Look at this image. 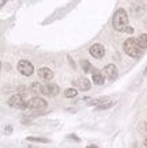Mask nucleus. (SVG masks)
Segmentation results:
<instances>
[{
    "label": "nucleus",
    "mask_w": 147,
    "mask_h": 148,
    "mask_svg": "<svg viewBox=\"0 0 147 148\" xmlns=\"http://www.w3.org/2000/svg\"><path fill=\"white\" fill-rule=\"evenodd\" d=\"M113 27L116 29L117 32H125L128 27V15L125 12V10L119 8L113 15Z\"/></svg>",
    "instance_id": "obj_1"
},
{
    "label": "nucleus",
    "mask_w": 147,
    "mask_h": 148,
    "mask_svg": "<svg viewBox=\"0 0 147 148\" xmlns=\"http://www.w3.org/2000/svg\"><path fill=\"white\" fill-rule=\"evenodd\" d=\"M123 48H124V52L128 56L134 58H138L140 57L143 54V48L138 44V41L135 40V38H128L127 41H124V44H123Z\"/></svg>",
    "instance_id": "obj_2"
},
{
    "label": "nucleus",
    "mask_w": 147,
    "mask_h": 148,
    "mask_svg": "<svg viewBox=\"0 0 147 148\" xmlns=\"http://www.w3.org/2000/svg\"><path fill=\"white\" fill-rule=\"evenodd\" d=\"M8 106L14 109H26L27 108V101L25 99L22 94H15L8 99Z\"/></svg>",
    "instance_id": "obj_3"
},
{
    "label": "nucleus",
    "mask_w": 147,
    "mask_h": 148,
    "mask_svg": "<svg viewBox=\"0 0 147 148\" xmlns=\"http://www.w3.org/2000/svg\"><path fill=\"white\" fill-rule=\"evenodd\" d=\"M27 108L31 110H42L46 108V101L40 98V97H34V98L27 101Z\"/></svg>",
    "instance_id": "obj_4"
},
{
    "label": "nucleus",
    "mask_w": 147,
    "mask_h": 148,
    "mask_svg": "<svg viewBox=\"0 0 147 148\" xmlns=\"http://www.w3.org/2000/svg\"><path fill=\"white\" fill-rule=\"evenodd\" d=\"M18 71L22 73L23 76H30L33 71H34V67H33V64L30 61H27V60H21L18 63Z\"/></svg>",
    "instance_id": "obj_5"
},
{
    "label": "nucleus",
    "mask_w": 147,
    "mask_h": 148,
    "mask_svg": "<svg viewBox=\"0 0 147 148\" xmlns=\"http://www.w3.org/2000/svg\"><path fill=\"white\" fill-rule=\"evenodd\" d=\"M60 92L59 87L53 83H46V84L42 86V94L48 95V97H56V95Z\"/></svg>",
    "instance_id": "obj_6"
},
{
    "label": "nucleus",
    "mask_w": 147,
    "mask_h": 148,
    "mask_svg": "<svg viewBox=\"0 0 147 148\" xmlns=\"http://www.w3.org/2000/svg\"><path fill=\"white\" fill-rule=\"evenodd\" d=\"M90 54L95 58H101L105 54V48L101 44H94L90 46Z\"/></svg>",
    "instance_id": "obj_7"
},
{
    "label": "nucleus",
    "mask_w": 147,
    "mask_h": 148,
    "mask_svg": "<svg viewBox=\"0 0 147 148\" xmlns=\"http://www.w3.org/2000/svg\"><path fill=\"white\" fill-rule=\"evenodd\" d=\"M104 75L109 79V80H115L117 77V68L113 64H108L106 67L104 68Z\"/></svg>",
    "instance_id": "obj_8"
},
{
    "label": "nucleus",
    "mask_w": 147,
    "mask_h": 148,
    "mask_svg": "<svg viewBox=\"0 0 147 148\" xmlns=\"http://www.w3.org/2000/svg\"><path fill=\"white\" fill-rule=\"evenodd\" d=\"M38 77H40L41 80H45V82H49L52 80V77H53V72L50 71L49 68H40L38 69Z\"/></svg>",
    "instance_id": "obj_9"
},
{
    "label": "nucleus",
    "mask_w": 147,
    "mask_h": 148,
    "mask_svg": "<svg viewBox=\"0 0 147 148\" xmlns=\"http://www.w3.org/2000/svg\"><path fill=\"white\" fill-rule=\"evenodd\" d=\"M105 75H102L99 71H97V69H94L93 71V82L95 83V84H104V82H105Z\"/></svg>",
    "instance_id": "obj_10"
},
{
    "label": "nucleus",
    "mask_w": 147,
    "mask_h": 148,
    "mask_svg": "<svg viewBox=\"0 0 147 148\" xmlns=\"http://www.w3.org/2000/svg\"><path fill=\"white\" fill-rule=\"evenodd\" d=\"M76 84H78V87H79L82 91H87L90 90V82L86 79V77H80L79 80L76 82Z\"/></svg>",
    "instance_id": "obj_11"
},
{
    "label": "nucleus",
    "mask_w": 147,
    "mask_h": 148,
    "mask_svg": "<svg viewBox=\"0 0 147 148\" xmlns=\"http://www.w3.org/2000/svg\"><path fill=\"white\" fill-rule=\"evenodd\" d=\"M136 41H138V44L142 46L143 49H146L147 48V34H142V36H139L138 38H136Z\"/></svg>",
    "instance_id": "obj_12"
},
{
    "label": "nucleus",
    "mask_w": 147,
    "mask_h": 148,
    "mask_svg": "<svg viewBox=\"0 0 147 148\" xmlns=\"http://www.w3.org/2000/svg\"><path fill=\"white\" fill-rule=\"evenodd\" d=\"M42 86L44 84H41V83H38V82H36V83H33L31 84V91L33 92H36V94H42Z\"/></svg>",
    "instance_id": "obj_13"
},
{
    "label": "nucleus",
    "mask_w": 147,
    "mask_h": 148,
    "mask_svg": "<svg viewBox=\"0 0 147 148\" xmlns=\"http://www.w3.org/2000/svg\"><path fill=\"white\" fill-rule=\"evenodd\" d=\"M76 90L75 88H67V90L64 91V97L66 98H74V97H76Z\"/></svg>",
    "instance_id": "obj_14"
},
{
    "label": "nucleus",
    "mask_w": 147,
    "mask_h": 148,
    "mask_svg": "<svg viewBox=\"0 0 147 148\" xmlns=\"http://www.w3.org/2000/svg\"><path fill=\"white\" fill-rule=\"evenodd\" d=\"M82 68H83L85 72H90L91 71V64H90L87 60H83V61H82Z\"/></svg>",
    "instance_id": "obj_15"
},
{
    "label": "nucleus",
    "mask_w": 147,
    "mask_h": 148,
    "mask_svg": "<svg viewBox=\"0 0 147 148\" xmlns=\"http://www.w3.org/2000/svg\"><path fill=\"white\" fill-rule=\"evenodd\" d=\"M29 140H31V141H41V143H48L49 141V140L41 139V137H29Z\"/></svg>",
    "instance_id": "obj_16"
},
{
    "label": "nucleus",
    "mask_w": 147,
    "mask_h": 148,
    "mask_svg": "<svg viewBox=\"0 0 147 148\" xmlns=\"http://www.w3.org/2000/svg\"><path fill=\"white\" fill-rule=\"evenodd\" d=\"M125 32H127V33H129V34H131V33H132V32H134V30H132V29H131V27H127V30H125Z\"/></svg>",
    "instance_id": "obj_17"
},
{
    "label": "nucleus",
    "mask_w": 147,
    "mask_h": 148,
    "mask_svg": "<svg viewBox=\"0 0 147 148\" xmlns=\"http://www.w3.org/2000/svg\"><path fill=\"white\" fill-rule=\"evenodd\" d=\"M6 4V0H1V3H0V5H4Z\"/></svg>",
    "instance_id": "obj_18"
},
{
    "label": "nucleus",
    "mask_w": 147,
    "mask_h": 148,
    "mask_svg": "<svg viewBox=\"0 0 147 148\" xmlns=\"http://www.w3.org/2000/svg\"><path fill=\"white\" fill-rule=\"evenodd\" d=\"M87 148H97V145H89Z\"/></svg>",
    "instance_id": "obj_19"
},
{
    "label": "nucleus",
    "mask_w": 147,
    "mask_h": 148,
    "mask_svg": "<svg viewBox=\"0 0 147 148\" xmlns=\"http://www.w3.org/2000/svg\"><path fill=\"white\" fill-rule=\"evenodd\" d=\"M144 145H146V147H147V137H146V139H144Z\"/></svg>",
    "instance_id": "obj_20"
},
{
    "label": "nucleus",
    "mask_w": 147,
    "mask_h": 148,
    "mask_svg": "<svg viewBox=\"0 0 147 148\" xmlns=\"http://www.w3.org/2000/svg\"><path fill=\"white\" fill-rule=\"evenodd\" d=\"M144 75H147V68H146V71H144Z\"/></svg>",
    "instance_id": "obj_21"
}]
</instances>
